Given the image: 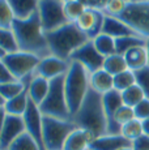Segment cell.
Returning a JSON list of instances; mask_svg holds the SVG:
<instances>
[{
  "label": "cell",
  "instance_id": "obj_1",
  "mask_svg": "<svg viewBox=\"0 0 149 150\" xmlns=\"http://www.w3.org/2000/svg\"><path fill=\"white\" fill-rule=\"evenodd\" d=\"M71 119L77 128L89 132L94 140L107 134V119L102 102V94L90 88L79 111Z\"/></svg>",
  "mask_w": 149,
  "mask_h": 150
},
{
  "label": "cell",
  "instance_id": "obj_2",
  "mask_svg": "<svg viewBox=\"0 0 149 150\" xmlns=\"http://www.w3.org/2000/svg\"><path fill=\"white\" fill-rule=\"evenodd\" d=\"M12 30L18 42L20 51L34 54L41 59L51 55L38 12L26 20L16 18L13 21Z\"/></svg>",
  "mask_w": 149,
  "mask_h": 150
},
{
  "label": "cell",
  "instance_id": "obj_3",
  "mask_svg": "<svg viewBox=\"0 0 149 150\" xmlns=\"http://www.w3.org/2000/svg\"><path fill=\"white\" fill-rule=\"evenodd\" d=\"M46 39L51 55L67 62H70L72 54L77 48L90 41L87 34L80 30L76 22H68L56 30L46 33Z\"/></svg>",
  "mask_w": 149,
  "mask_h": 150
},
{
  "label": "cell",
  "instance_id": "obj_4",
  "mask_svg": "<svg viewBox=\"0 0 149 150\" xmlns=\"http://www.w3.org/2000/svg\"><path fill=\"white\" fill-rule=\"evenodd\" d=\"M64 89L68 108L72 117L79 111L90 89V74L82 64L77 62H70V68L65 73Z\"/></svg>",
  "mask_w": 149,
  "mask_h": 150
},
{
  "label": "cell",
  "instance_id": "obj_5",
  "mask_svg": "<svg viewBox=\"0 0 149 150\" xmlns=\"http://www.w3.org/2000/svg\"><path fill=\"white\" fill-rule=\"evenodd\" d=\"M65 74L50 80V89L45 100L39 105V111L43 116H51L62 120H70L71 114L68 108L64 89Z\"/></svg>",
  "mask_w": 149,
  "mask_h": 150
},
{
  "label": "cell",
  "instance_id": "obj_6",
  "mask_svg": "<svg viewBox=\"0 0 149 150\" xmlns=\"http://www.w3.org/2000/svg\"><path fill=\"white\" fill-rule=\"evenodd\" d=\"M42 124L43 145L46 150H63L67 138L74 129H77V125L72 122V119L62 120L51 116H43Z\"/></svg>",
  "mask_w": 149,
  "mask_h": 150
},
{
  "label": "cell",
  "instance_id": "obj_7",
  "mask_svg": "<svg viewBox=\"0 0 149 150\" xmlns=\"http://www.w3.org/2000/svg\"><path fill=\"white\" fill-rule=\"evenodd\" d=\"M118 18L139 37L149 38V0L127 3L126 9Z\"/></svg>",
  "mask_w": 149,
  "mask_h": 150
},
{
  "label": "cell",
  "instance_id": "obj_8",
  "mask_svg": "<svg viewBox=\"0 0 149 150\" xmlns=\"http://www.w3.org/2000/svg\"><path fill=\"white\" fill-rule=\"evenodd\" d=\"M39 62H41L39 56L30 52H25V51L7 54L5 56L0 57V63L9 69L13 76L20 81L33 74L38 67Z\"/></svg>",
  "mask_w": 149,
  "mask_h": 150
},
{
  "label": "cell",
  "instance_id": "obj_9",
  "mask_svg": "<svg viewBox=\"0 0 149 150\" xmlns=\"http://www.w3.org/2000/svg\"><path fill=\"white\" fill-rule=\"evenodd\" d=\"M37 12L45 33L54 31L68 24L64 14V0H39Z\"/></svg>",
  "mask_w": 149,
  "mask_h": 150
},
{
  "label": "cell",
  "instance_id": "obj_10",
  "mask_svg": "<svg viewBox=\"0 0 149 150\" xmlns=\"http://www.w3.org/2000/svg\"><path fill=\"white\" fill-rule=\"evenodd\" d=\"M26 132L22 116L9 115L1 107V129H0V150H8L12 142Z\"/></svg>",
  "mask_w": 149,
  "mask_h": 150
},
{
  "label": "cell",
  "instance_id": "obj_11",
  "mask_svg": "<svg viewBox=\"0 0 149 150\" xmlns=\"http://www.w3.org/2000/svg\"><path fill=\"white\" fill-rule=\"evenodd\" d=\"M105 59L106 57H104L97 51L94 42L90 39V41L84 43L81 47L74 51L72 54V56H71L70 62H77L80 64H82L85 67V69L89 72V74H92L94 72L104 68Z\"/></svg>",
  "mask_w": 149,
  "mask_h": 150
},
{
  "label": "cell",
  "instance_id": "obj_12",
  "mask_svg": "<svg viewBox=\"0 0 149 150\" xmlns=\"http://www.w3.org/2000/svg\"><path fill=\"white\" fill-rule=\"evenodd\" d=\"M22 117H24L26 132L37 141L41 150H46L43 145V124H42L43 115L39 111V106L35 105L30 98H29L28 108L25 111V114L22 115Z\"/></svg>",
  "mask_w": 149,
  "mask_h": 150
},
{
  "label": "cell",
  "instance_id": "obj_13",
  "mask_svg": "<svg viewBox=\"0 0 149 150\" xmlns=\"http://www.w3.org/2000/svg\"><path fill=\"white\" fill-rule=\"evenodd\" d=\"M104 22H105L104 11L94 9V8H87V11L76 21V25L80 28V30L87 34L88 38L93 41L96 37H98L102 33Z\"/></svg>",
  "mask_w": 149,
  "mask_h": 150
},
{
  "label": "cell",
  "instance_id": "obj_14",
  "mask_svg": "<svg viewBox=\"0 0 149 150\" xmlns=\"http://www.w3.org/2000/svg\"><path fill=\"white\" fill-rule=\"evenodd\" d=\"M68 68H70V62L54 55H48L41 59L38 67L34 71V74L45 77L47 80H54L59 76H64L68 72Z\"/></svg>",
  "mask_w": 149,
  "mask_h": 150
},
{
  "label": "cell",
  "instance_id": "obj_15",
  "mask_svg": "<svg viewBox=\"0 0 149 150\" xmlns=\"http://www.w3.org/2000/svg\"><path fill=\"white\" fill-rule=\"evenodd\" d=\"M133 142L127 140L122 134H105L93 141L89 150H122L126 148H132Z\"/></svg>",
  "mask_w": 149,
  "mask_h": 150
},
{
  "label": "cell",
  "instance_id": "obj_16",
  "mask_svg": "<svg viewBox=\"0 0 149 150\" xmlns=\"http://www.w3.org/2000/svg\"><path fill=\"white\" fill-rule=\"evenodd\" d=\"M102 33L107 34V35L113 37L115 39L123 38V37H130V35H137L124 22L120 21L118 17L107 16V14H105V22H104V28H102Z\"/></svg>",
  "mask_w": 149,
  "mask_h": 150
},
{
  "label": "cell",
  "instance_id": "obj_17",
  "mask_svg": "<svg viewBox=\"0 0 149 150\" xmlns=\"http://www.w3.org/2000/svg\"><path fill=\"white\" fill-rule=\"evenodd\" d=\"M93 141L94 138L89 132L85 129L77 128L67 138L63 150H88Z\"/></svg>",
  "mask_w": 149,
  "mask_h": 150
},
{
  "label": "cell",
  "instance_id": "obj_18",
  "mask_svg": "<svg viewBox=\"0 0 149 150\" xmlns=\"http://www.w3.org/2000/svg\"><path fill=\"white\" fill-rule=\"evenodd\" d=\"M48 89H50V80L41 76H35L33 73V79L28 86V90H29V98L35 105L39 106L43 102L48 93Z\"/></svg>",
  "mask_w": 149,
  "mask_h": 150
},
{
  "label": "cell",
  "instance_id": "obj_19",
  "mask_svg": "<svg viewBox=\"0 0 149 150\" xmlns=\"http://www.w3.org/2000/svg\"><path fill=\"white\" fill-rule=\"evenodd\" d=\"M33 74L25 77L24 80H17L13 82H8V83H0V99H1V106L4 105L7 100H11L13 98H16L17 96L22 93L26 89L28 83L31 81Z\"/></svg>",
  "mask_w": 149,
  "mask_h": 150
},
{
  "label": "cell",
  "instance_id": "obj_20",
  "mask_svg": "<svg viewBox=\"0 0 149 150\" xmlns=\"http://www.w3.org/2000/svg\"><path fill=\"white\" fill-rule=\"evenodd\" d=\"M90 88L99 94H106L114 89V76L104 68L90 74Z\"/></svg>",
  "mask_w": 149,
  "mask_h": 150
},
{
  "label": "cell",
  "instance_id": "obj_21",
  "mask_svg": "<svg viewBox=\"0 0 149 150\" xmlns=\"http://www.w3.org/2000/svg\"><path fill=\"white\" fill-rule=\"evenodd\" d=\"M124 59L128 65V69H131L133 72L148 67V54L145 46L131 48L130 51H127L124 54Z\"/></svg>",
  "mask_w": 149,
  "mask_h": 150
},
{
  "label": "cell",
  "instance_id": "obj_22",
  "mask_svg": "<svg viewBox=\"0 0 149 150\" xmlns=\"http://www.w3.org/2000/svg\"><path fill=\"white\" fill-rule=\"evenodd\" d=\"M11 5L15 17L18 20H26L38 11L39 0H7Z\"/></svg>",
  "mask_w": 149,
  "mask_h": 150
},
{
  "label": "cell",
  "instance_id": "obj_23",
  "mask_svg": "<svg viewBox=\"0 0 149 150\" xmlns=\"http://www.w3.org/2000/svg\"><path fill=\"white\" fill-rule=\"evenodd\" d=\"M30 83V82H29ZM28 83V86H29ZM28 86L24 91H22L20 96H17L16 98L11 100H7L4 105L1 106L5 110V112L9 115H16V116H22L25 114L29 105V90H28Z\"/></svg>",
  "mask_w": 149,
  "mask_h": 150
},
{
  "label": "cell",
  "instance_id": "obj_24",
  "mask_svg": "<svg viewBox=\"0 0 149 150\" xmlns=\"http://www.w3.org/2000/svg\"><path fill=\"white\" fill-rule=\"evenodd\" d=\"M20 51V46L12 29H0V57Z\"/></svg>",
  "mask_w": 149,
  "mask_h": 150
},
{
  "label": "cell",
  "instance_id": "obj_25",
  "mask_svg": "<svg viewBox=\"0 0 149 150\" xmlns=\"http://www.w3.org/2000/svg\"><path fill=\"white\" fill-rule=\"evenodd\" d=\"M94 46H96L97 51L102 55L104 57L111 56V55L116 54V47H115V38L107 35V34L101 33L98 37L93 39Z\"/></svg>",
  "mask_w": 149,
  "mask_h": 150
},
{
  "label": "cell",
  "instance_id": "obj_26",
  "mask_svg": "<svg viewBox=\"0 0 149 150\" xmlns=\"http://www.w3.org/2000/svg\"><path fill=\"white\" fill-rule=\"evenodd\" d=\"M104 69L106 72H109L110 74H113V76H116V74L127 71L128 65H127V63H126L124 55L114 54V55H111V56H107L105 59Z\"/></svg>",
  "mask_w": 149,
  "mask_h": 150
},
{
  "label": "cell",
  "instance_id": "obj_27",
  "mask_svg": "<svg viewBox=\"0 0 149 150\" xmlns=\"http://www.w3.org/2000/svg\"><path fill=\"white\" fill-rule=\"evenodd\" d=\"M145 43H147V39L141 38L139 35H130V37H123V38H116L115 39L116 54L124 55L131 48L139 47V46H145Z\"/></svg>",
  "mask_w": 149,
  "mask_h": 150
},
{
  "label": "cell",
  "instance_id": "obj_28",
  "mask_svg": "<svg viewBox=\"0 0 149 150\" xmlns=\"http://www.w3.org/2000/svg\"><path fill=\"white\" fill-rule=\"evenodd\" d=\"M87 8L81 0H64V14L68 22H76Z\"/></svg>",
  "mask_w": 149,
  "mask_h": 150
},
{
  "label": "cell",
  "instance_id": "obj_29",
  "mask_svg": "<svg viewBox=\"0 0 149 150\" xmlns=\"http://www.w3.org/2000/svg\"><path fill=\"white\" fill-rule=\"evenodd\" d=\"M120 134L124 136L127 140L130 141H136L137 138L144 136V129H143V122L139 119H133L131 122L126 123L124 125H122L120 129Z\"/></svg>",
  "mask_w": 149,
  "mask_h": 150
},
{
  "label": "cell",
  "instance_id": "obj_30",
  "mask_svg": "<svg viewBox=\"0 0 149 150\" xmlns=\"http://www.w3.org/2000/svg\"><path fill=\"white\" fill-rule=\"evenodd\" d=\"M133 85H136V76H135V72L131 69H127V71L114 76V89L120 93Z\"/></svg>",
  "mask_w": 149,
  "mask_h": 150
},
{
  "label": "cell",
  "instance_id": "obj_31",
  "mask_svg": "<svg viewBox=\"0 0 149 150\" xmlns=\"http://www.w3.org/2000/svg\"><path fill=\"white\" fill-rule=\"evenodd\" d=\"M145 94L141 89L137 85H133L131 88H128L127 90L122 91V99L123 103L126 106H130V107H135L136 105H139L143 99H145Z\"/></svg>",
  "mask_w": 149,
  "mask_h": 150
},
{
  "label": "cell",
  "instance_id": "obj_32",
  "mask_svg": "<svg viewBox=\"0 0 149 150\" xmlns=\"http://www.w3.org/2000/svg\"><path fill=\"white\" fill-rule=\"evenodd\" d=\"M8 150H41V148L37 144V141L28 132H25L17 140L13 141Z\"/></svg>",
  "mask_w": 149,
  "mask_h": 150
},
{
  "label": "cell",
  "instance_id": "obj_33",
  "mask_svg": "<svg viewBox=\"0 0 149 150\" xmlns=\"http://www.w3.org/2000/svg\"><path fill=\"white\" fill-rule=\"evenodd\" d=\"M16 20L11 5L7 0H0V29H12L13 21Z\"/></svg>",
  "mask_w": 149,
  "mask_h": 150
},
{
  "label": "cell",
  "instance_id": "obj_34",
  "mask_svg": "<svg viewBox=\"0 0 149 150\" xmlns=\"http://www.w3.org/2000/svg\"><path fill=\"white\" fill-rule=\"evenodd\" d=\"M136 119L135 117V111H133V107H130V106H126L123 105L118 111H116L115 116H114V122L118 127H120L122 129V125H124L126 123L131 122V120Z\"/></svg>",
  "mask_w": 149,
  "mask_h": 150
},
{
  "label": "cell",
  "instance_id": "obj_35",
  "mask_svg": "<svg viewBox=\"0 0 149 150\" xmlns=\"http://www.w3.org/2000/svg\"><path fill=\"white\" fill-rule=\"evenodd\" d=\"M135 76H136V85L144 91L145 97L149 99V65L140 71H136Z\"/></svg>",
  "mask_w": 149,
  "mask_h": 150
},
{
  "label": "cell",
  "instance_id": "obj_36",
  "mask_svg": "<svg viewBox=\"0 0 149 150\" xmlns=\"http://www.w3.org/2000/svg\"><path fill=\"white\" fill-rule=\"evenodd\" d=\"M127 7V3L124 0H110L107 4L105 5L104 12L107 16H113V17H118L123 13V11Z\"/></svg>",
  "mask_w": 149,
  "mask_h": 150
},
{
  "label": "cell",
  "instance_id": "obj_37",
  "mask_svg": "<svg viewBox=\"0 0 149 150\" xmlns=\"http://www.w3.org/2000/svg\"><path fill=\"white\" fill-rule=\"evenodd\" d=\"M133 111H135V117L141 122L149 119V99L145 98L143 99L139 105H136L133 107Z\"/></svg>",
  "mask_w": 149,
  "mask_h": 150
},
{
  "label": "cell",
  "instance_id": "obj_38",
  "mask_svg": "<svg viewBox=\"0 0 149 150\" xmlns=\"http://www.w3.org/2000/svg\"><path fill=\"white\" fill-rule=\"evenodd\" d=\"M0 67H1V73H0V83H8V82L17 81V79L12 74V72L5 67V65H3L1 63H0Z\"/></svg>",
  "mask_w": 149,
  "mask_h": 150
},
{
  "label": "cell",
  "instance_id": "obj_39",
  "mask_svg": "<svg viewBox=\"0 0 149 150\" xmlns=\"http://www.w3.org/2000/svg\"><path fill=\"white\" fill-rule=\"evenodd\" d=\"M133 150H149V137L148 136H141L140 138H137L136 141H133L132 145Z\"/></svg>",
  "mask_w": 149,
  "mask_h": 150
},
{
  "label": "cell",
  "instance_id": "obj_40",
  "mask_svg": "<svg viewBox=\"0 0 149 150\" xmlns=\"http://www.w3.org/2000/svg\"><path fill=\"white\" fill-rule=\"evenodd\" d=\"M109 1H110V0H92L90 8H94V9H101V11H104L105 5L107 4Z\"/></svg>",
  "mask_w": 149,
  "mask_h": 150
},
{
  "label": "cell",
  "instance_id": "obj_41",
  "mask_svg": "<svg viewBox=\"0 0 149 150\" xmlns=\"http://www.w3.org/2000/svg\"><path fill=\"white\" fill-rule=\"evenodd\" d=\"M143 129H144V134L149 137V119L143 122Z\"/></svg>",
  "mask_w": 149,
  "mask_h": 150
},
{
  "label": "cell",
  "instance_id": "obj_42",
  "mask_svg": "<svg viewBox=\"0 0 149 150\" xmlns=\"http://www.w3.org/2000/svg\"><path fill=\"white\" fill-rule=\"evenodd\" d=\"M145 48H147V54H148V65H149V38L147 39V43H145Z\"/></svg>",
  "mask_w": 149,
  "mask_h": 150
},
{
  "label": "cell",
  "instance_id": "obj_43",
  "mask_svg": "<svg viewBox=\"0 0 149 150\" xmlns=\"http://www.w3.org/2000/svg\"><path fill=\"white\" fill-rule=\"evenodd\" d=\"M82 3H84L85 5H87L88 8H90V4H92V0H81Z\"/></svg>",
  "mask_w": 149,
  "mask_h": 150
},
{
  "label": "cell",
  "instance_id": "obj_44",
  "mask_svg": "<svg viewBox=\"0 0 149 150\" xmlns=\"http://www.w3.org/2000/svg\"><path fill=\"white\" fill-rule=\"evenodd\" d=\"M126 3H133V1H140V0H124Z\"/></svg>",
  "mask_w": 149,
  "mask_h": 150
},
{
  "label": "cell",
  "instance_id": "obj_45",
  "mask_svg": "<svg viewBox=\"0 0 149 150\" xmlns=\"http://www.w3.org/2000/svg\"><path fill=\"white\" fill-rule=\"evenodd\" d=\"M122 150H133L132 148H126V149H122Z\"/></svg>",
  "mask_w": 149,
  "mask_h": 150
},
{
  "label": "cell",
  "instance_id": "obj_46",
  "mask_svg": "<svg viewBox=\"0 0 149 150\" xmlns=\"http://www.w3.org/2000/svg\"><path fill=\"white\" fill-rule=\"evenodd\" d=\"M88 150H89V149H88Z\"/></svg>",
  "mask_w": 149,
  "mask_h": 150
}]
</instances>
